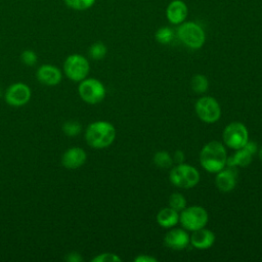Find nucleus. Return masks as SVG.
<instances>
[{"label":"nucleus","mask_w":262,"mask_h":262,"mask_svg":"<svg viewBox=\"0 0 262 262\" xmlns=\"http://www.w3.org/2000/svg\"><path fill=\"white\" fill-rule=\"evenodd\" d=\"M79 96L83 101L89 104H96L103 100L106 90L101 81L95 78H85L79 82Z\"/></svg>","instance_id":"5"},{"label":"nucleus","mask_w":262,"mask_h":262,"mask_svg":"<svg viewBox=\"0 0 262 262\" xmlns=\"http://www.w3.org/2000/svg\"><path fill=\"white\" fill-rule=\"evenodd\" d=\"M36 77L37 80L43 85L55 86L61 82L62 73L57 67L49 63H44L38 68L36 72Z\"/></svg>","instance_id":"11"},{"label":"nucleus","mask_w":262,"mask_h":262,"mask_svg":"<svg viewBox=\"0 0 262 262\" xmlns=\"http://www.w3.org/2000/svg\"><path fill=\"white\" fill-rule=\"evenodd\" d=\"M179 40L191 49L201 48L206 41V34L203 28L194 21H183L177 29Z\"/></svg>","instance_id":"3"},{"label":"nucleus","mask_w":262,"mask_h":262,"mask_svg":"<svg viewBox=\"0 0 262 262\" xmlns=\"http://www.w3.org/2000/svg\"><path fill=\"white\" fill-rule=\"evenodd\" d=\"M87 160L86 151L79 146L68 148L61 157V164L68 169H77L82 167Z\"/></svg>","instance_id":"12"},{"label":"nucleus","mask_w":262,"mask_h":262,"mask_svg":"<svg viewBox=\"0 0 262 262\" xmlns=\"http://www.w3.org/2000/svg\"><path fill=\"white\" fill-rule=\"evenodd\" d=\"M157 222L165 228H172L179 222V214L171 207L163 208L157 214Z\"/></svg>","instance_id":"17"},{"label":"nucleus","mask_w":262,"mask_h":262,"mask_svg":"<svg viewBox=\"0 0 262 262\" xmlns=\"http://www.w3.org/2000/svg\"><path fill=\"white\" fill-rule=\"evenodd\" d=\"M156 40L161 44H169L173 41L175 34L174 31L169 27H162L156 32Z\"/></svg>","instance_id":"22"},{"label":"nucleus","mask_w":262,"mask_h":262,"mask_svg":"<svg viewBox=\"0 0 262 262\" xmlns=\"http://www.w3.org/2000/svg\"><path fill=\"white\" fill-rule=\"evenodd\" d=\"M31 96V88L23 82H16L11 84L4 93L5 102L13 107H20L27 104L30 101Z\"/></svg>","instance_id":"10"},{"label":"nucleus","mask_w":262,"mask_h":262,"mask_svg":"<svg viewBox=\"0 0 262 262\" xmlns=\"http://www.w3.org/2000/svg\"><path fill=\"white\" fill-rule=\"evenodd\" d=\"M169 203V207L173 208L174 210H176L177 212L182 211L185 207H186V200L183 196V194L179 193V192H174L169 196L168 200Z\"/></svg>","instance_id":"25"},{"label":"nucleus","mask_w":262,"mask_h":262,"mask_svg":"<svg viewBox=\"0 0 262 262\" xmlns=\"http://www.w3.org/2000/svg\"><path fill=\"white\" fill-rule=\"evenodd\" d=\"M81 131H82V125L78 121L70 120L62 124V132L68 136H71V137L77 136L81 133Z\"/></svg>","instance_id":"24"},{"label":"nucleus","mask_w":262,"mask_h":262,"mask_svg":"<svg viewBox=\"0 0 262 262\" xmlns=\"http://www.w3.org/2000/svg\"><path fill=\"white\" fill-rule=\"evenodd\" d=\"M188 13V8L182 0L171 1L166 9V16L168 20L173 25L182 24Z\"/></svg>","instance_id":"16"},{"label":"nucleus","mask_w":262,"mask_h":262,"mask_svg":"<svg viewBox=\"0 0 262 262\" xmlns=\"http://www.w3.org/2000/svg\"><path fill=\"white\" fill-rule=\"evenodd\" d=\"M237 175L234 168H227L222 169L221 171L217 172L215 183L217 188L222 192H229L231 191L236 184Z\"/></svg>","instance_id":"14"},{"label":"nucleus","mask_w":262,"mask_h":262,"mask_svg":"<svg viewBox=\"0 0 262 262\" xmlns=\"http://www.w3.org/2000/svg\"><path fill=\"white\" fill-rule=\"evenodd\" d=\"M164 243L170 249L183 250L189 244V235L182 228H172L166 233Z\"/></svg>","instance_id":"13"},{"label":"nucleus","mask_w":262,"mask_h":262,"mask_svg":"<svg viewBox=\"0 0 262 262\" xmlns=\"http://www.w3.org/2000/svg\"><path fill=\"white\" fill-rule=\"evenodd\" d=\"M227 152L223 143L213 140L204 145L200 152L202 167L210 172L217 173L226 166Z\"/></svg>","instance_id":"2"},{"label":"nucleus","mask_w":262,"mask_h":262,"mask_svg":"<svg viewBox=\"0 0 262 262\" xmlns=\"http://www.w3.org/2000/svg\"><path fill=\"white\" fill-rule=\"evenodd\" d=\"M195 113L203 122L213 124L220 119L221 108L214 97L203 96L195 102Z\"/></svg>","instance_id":"9"},{"label":"nucleus","mask_w":262,"mask_h":262,"mask_svg":"<svg viewBox=\"0 0 262 262\" xmlns=\"http://www.w3.org/2000/svg\"><path fill=\"white\" fill-rule=\"evenodd\" d=\"M122 259L114 253H101L92 259V262H120Z\"/></svg>","instance_id":"27"},{"label":"nucleus","mask_w":262,"mask_h":262,"mask_svg":"<svg viewBox=\"0 0 262 262\" xmlns=\"http://www.w3.org/2000/svg\"><path fill=\"white\" fill-rule=\"evenodd\" d=\"M89 72V61L82 54H70L63 62V73L73 82H81L87 78Z\"/></svg>","instance_id":"6"},{"label":"nucleus","mask_w":262,"mask_h":262,"mask_svg":"<svg viewBox=\"0 0 262 262\" xmlns=\"http://www.w3.org/2000/svg\"><path fill=\"white\" fill-rule=\"evenodd\" d=\"M116 138L115 126L107 121H95L88 125L85 131V140L87 144L95 149H101L110 146Z\"/></svg>","instance_id":"1"},{"label":"nucleus","mask_w":262,"mask_h":262,"mask_svg":"<svg viewBox=\"0 0 262 262\" xmlns=\"http://www.w3.org/2000/svg\"><path fill=\"white\" fill-rule=\"evenodd\" d=\"M170 181L180 188H191L200 181L199 171L187 164H177L169 174Z\"/></svg>","instance_id":"4"},{"label":"nucleus","mask_w":262,"mask_h":262,"mask_svg":"<svg viewBox=\"0 0 262 262\" xmlns=\"http://www.w3.org/2000/svg\"><path fill=\"white\" fill-rule=\"evenodd\" d=\"M173 159V163H176V164H181V163H184V160H185V156H184V152L182 150H176L172 157Z\"/></svg>","instance_id":"29"},{"label":"nucleus","mask_w":262,"mask_h":262,"mask_svg":"<svg viewBox=\"0 0 262 262\" xmlns=\"http://www.w3.org/2000/svg\"><path fill=\"white\" fill-rule=\"evenodd\" d=\"M66 260L69 262H81L83 261V257L78 252H71L66 257Z\"/></svg>","instance_id":"28"},{"label":"nucleus","mask_w":262,"mask_h":262,"mask_svg":"<svg viewBox=\"0 0 262 262\" xmlns=\"http://www.w3.org/2000/svg\"><path fill=\"white\" fill-rule=\"evenodd\" d=\"M191 88L196 93H205L209 87L208 79L201 74H196L192 77L190 82Z\"/></svg>","instance_id":"20"},{"label":"nucleus","mask_w":262,"mask_h":262,"mask_svg":"<svg viewBox=\"0 0 262 262\" xmlns=\"http://www.w3.org/2000/svg\"><path fill=\"white\" fill-rule=\"evenodd\" d=\"M208 219L207 211L201 206L185 207L179 214V222L185 229L190 231L205 227Z\"/></svg>","instance_id":"7"},{"label":"nucleus","mask_w":262,"mask_h":262,"mask_svg":"<svg viewBox=\"0 0 262 262\" xmlns=\"http://www.w3.org/2000/svg\"><path fill=\"white\" fill-rule=\"evenodd\" d=\"M0 96H1V88H0Z\"/></svg>","instance_id":"32"},{"label":"nucleus","mask_w":262,"mask_h":262,"mask_svg":"<svg viewBox=\"0 0 262 262\" xmlns=\"http://www.w3.org/2000/svg\"><path fill=\"white\" fill-rule=\"evenodd\" d=\"M222 139L226 146L236 150L244 147L249 141L248 129L241 122H232L224 128Z\"/></svg>","instance_id":"8"},{"label":"nucleus","mask_w":262,"mask_h":262,"mask_svg":"<svg viewBox=\"0 0 262 262\" xmlns=\"http://www.w3.org/2000/svg\"><path fill=\"white\" fill-rule=\"evenodd\" d=\"M259 158H260V160L262 161V146H261V148H260V150H259Z\"/></svg>","instance_id":"31"},{"label":"nucleus","mask_w":262,"mask_h":262,"mask_svg":"<svg viewBox=\"0 0 262 262\" xmlns=\"http://www.w3.org/2000/svg\"><path fill=\"white\" fill-rule=\"evenodd\" d=\"M134 261H136V262H157V259L149 255H139L134 258Z\"/></svg>","instance_id":"30"},{"label":"nucleus","mask_w":262,"mask_h":262,"mask_svg":"<svg viewBox=\"0 0 262 262\" xmlns=\"http://www.w3.org/2000/svg\"><path fill=\"white\" fill-rule=\"evenodd\" d=\"M106 53H107V48L100 41H97L91 44V46L88 49V55L90 56V58L94 60H101L102 58H104Z\"/></svg>","instance_id":"19"},{"label":"nucleus","mask_w":262,"mask_h":262,"mask_svg":"<svg viewBox=\"0 0 262 262\" xmlns=\"http://www.w3.org/2000/svg\"><path fill=\"white\" fill-rule=\"evenodd\" d=\"M96 0H63L66 6L73 10L83 11L91 8Z\"/></svg>","instance_id":"21"},{"label":"nucleus","mask_w":262,"mask_h":262,"mask_svg":"<svg viewBox=\"0 0 262 262\" xmlns=\"http://www.w3.org/2000/svg\"><path fill=\"white\" fill-rule=\"evenodd\" d=\"M20 60L27 67H34L38 62V56L35 51L31 49H26L20 54Z\"/></svg>","instance_id":"26"},{"label":"nucleus","mask_w":262,"mask_h":262,"mask_svg":"<svg viewBox=\"0 0 262 262\" xmlns=\"http://www.w3.org/2000/svg\"><path fill=\"white\" fill-rule=\"evenodd\" d=\"M189 243L195 249L207 250L215 243V234L210 229L202 227L192 231V234L189 236Z\"/></svg>","instance_id":"15"},{"label":"nucleus","mask_w":262,"mask_h":262,"mask_svg":"<svg viewBox=\"0 0 262 262\" xmlns=\"http://www.w3.org/2000/svg\"><path fill=\"white\" fill-rule=\"evenodd\" d=\"M253 154L246 147H242L236 149L235 154L232 155L230 158H227L226 165L231 168L235 167H247L252 162Z\"/></svg>","instance_id":"18"},{"label":"nucleus","mask_w":262,"mask_h":262,"mask_svg":"<svg viewBox=\"0 0 262 262\" xmlns=\"http://www.w3.org/2000/svg\"><path fill=\"white\" fill-rule=\"evenodd\" d=\"M154 163L157 167L159 168H169L173 164V159L172 156L164 150L158 151L154 156Z\"/></svg>","instance_id":"23"}]
</instances>
